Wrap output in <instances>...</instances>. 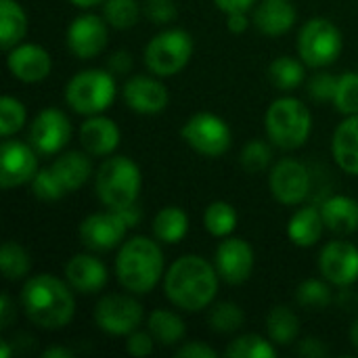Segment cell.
I'll list each match as a JSON object with an SVG mask.
<instances>
[{
  "label": "cell",
  "mask_w": 358,
  "mask_h": 358,
  "mask_svg": "<svg viewBox=\"0 0 358 358\" xmlns=\"http://www.w3.org/2000/svg\"><path fill=\"white\" fill-rule=\"evenodd\" d=\"M218 271L206 258L187 254L174 260L164 275L166 298L185 313L208 308L218 294Z\"/></svg>",
  "instance_id": "cell-1"
},
{
  "label": "cell",
  "mask_w": 358,
  "mask_h": 358,
  "mask_svg": "<svg viewBox=\"0 0 358 358\" xmlns=\"http://www.w3.org/2000/svg\"><path fill=\"white\" fill-rule=\"evenodd\" d=\"M71 285L52 277L36 275L29 277L21 289V306L25 317L40 329H63L76 315V300Z\"/></svg>",
  "instance_id": "cell-2"
},
{
  "label": "cell",
  "mask_w": 358,
  "mask_h": 358,
  "mask_svg": "<svg viewBox=\"0 0 358 358\" xmlns=\"http://www.w3.org/2000/svg\"><path fill=\"white\" fill-rule=\"evenodd\" d=\"M115 275L126 292L134 296L149 294L166 275L159 245L143 235L126 239L115 258Z\"/></svg>",
  "instance_id": "cell-3"
},
{
  "label": "cell",
  "mask_w": 358,
  "mask_h": 358,
  "mask_svg": "<svg viewBox=\"0 0 358 358\" xmlns=\"http://www.w3.org/2000/svg\"><path fill=\"white\" fill-rule=\"evenodd\" d=\"M264 128L273 145L285 151H294L306 145L313 132V115L300 99L281 96L266 109Z\"/></svg>",
  "instance_id": "cell-4"
},
{
  "label": "cell",
  "mask_w": 358,
  "mask_h": 358,
  "mask_svg": "<svg viewBox=\"0 0 358 358\" xmlns=\"http://www.w3.org/2000/svg\"><path fill=\"white\" fill-rule=\"evenodd\" d=\"M143 187L141 168L126 155L107 157L94 176L96 197L109 210H124L136 203Z\"/></svg>",
  "instance_id": "cell-5"
},
{
  "label": "cell",
  "mask_w": 358,
  "mask_h": 358,
  "mask_svg": "<svg viewBox=\"0 0 358 358\" xmlns=\"http://www.w3.org/2000/svg\"><path fill=\"white\" fill-rule=\"evenodd\" d=\"M117 86L111 71L84 69L78 71L65 86L67 105L80 115H99L115 101Z\"/></svg>",
  "instance_id": "cell-6"
},
{
  "label": "cell",
  "mask_w": 358,
  "mask_h": 358,
  "mask_svg": "<svg viewBox=\"0 0 358 358\" xmlns=\"http://www.w3.org/2000/svg\"><path fill=\"white\" fill-rule=\"evenodd\" d=\"M145 65L157 78L176 76L193 57V38L180 27H170L153 36L145 46Z\"/></svg>",
  "instance_id": "cell-7"
},
{
  "label": "cell",
  "mask_w": 358,
  "mask_h": 358,
  "mask_svg": "<svg viewBox=\"0 0 358 358\" xmlns=\"http://www.w3.org/2000/svg\"><path fill=\"white\" fill-rule=\"evenodd\" d=\"M342 46L344 40L340 27L325 17L308 19L298 34V57L313 69L336 63L342 55Z\"/></svg>",
  "instance_id": "cell-8"
},
{
  "label": "cell",
  "mask_w": 358,
  "mask_h": 358,
  "mask_svg": "<svg viewBox=\"0 0 358 358\" xmlns=\"http://www.w3.org/2000/svg\"><path fill=\"white\" fill-rule=\"evenodd\" d=\"M182 141L206 157H220L231 149L233 132L229 124L218 117L216 113L201 111L187 120V124L180 128Z\"/></svg>",
  "instance_id": "cell-9"
},
{
  "label": "cell",
  "mask_w": 358,
  "mask_h": 358,
  "mask_svg": "<svg viewBox=\"0 0 358 358\" xmlns=\"http://www.w3.org/2000/svg\"><path fill=\"white\" fill-rule=\"evenodd\" d=\"M94 323L109 336H130L143 323V306L134 294H107L94 306Z\"/></svg>",
  "instance_id": "cell-10"
},
{
  "label": "cell",
  "mask_w": 358,
  "mask_h": 358,
  "mask_svg": "<svg viewBox=\"0 0 358 358\" xmlns=\"http://www.w3.org/2000/svg\"><path fill=\"white\" fill-rule=\"evenodd\" d=\"M71 138V122L69 117L55 107L42 109L27 130L29 145L40 155H57L61 153Z\"/></svg>",
  "instance_id": "cell-11"
},
{
  "label": "cell",
  "mask_w": 358,
  "mask_h": 358,
  "mask_svg": "<svg viewBox=\"0 0 358 358\" xmlns=\"http://www.w3.org/2000/svg\"><path fill=\"white\" fill-rule=\"evenodd\" d=\"M128 229L130 227L126 224L124 216L117 210H109L84 218L78 229V235L84 248L92 252H109L124 243Z\"/></svg>",
  "instance_id": "cell-12"
},
{
  "label": "cell",
  "mask_w": 358,
  "mask_h": 358,
  "mask_svg": "<svg viewBox=\"0 0 358 358\" xmlns=\"http://www.w3.org/2000/svg\"><path fill=\"white\" fill-rule=\"evenodd\" d=\"M36 149L27 143L13 141L10 136L2 141L0 147V185L2 189L21 187L31 182L38 174V157Z\"/></svg>",
  "instance_id": "cell-13"
},
{
  "label": "cell",
  "mask_w": 358,
  "mask_h": 358,
  "mask_svg": "<svg viewBox=\"0 0 358 358\" xmlns=\"http://www.w3.org/2000/svg\"><path fill=\"white\" fill-rule=\"evenodd\" d=\"M107 25L109 23L105 21V17L101 19L92 13L76 17L65 34V44L71 55H76L78 59H94L96 55H101L109 40Z\"/></svg>",
  "instance_id": "cell-14"
},
{
  "label": "cell",
  "mask_w": 358,
  "mask_h": 358,
  "mask_svg": "<svg viewBox=\"0 0 358 358\" xmlns=\"http://www.w3.org/2000/svg\"><path fill=\"white\" fill-rule=\"evenodd\" d=\"M271 191L283 206H298L310 193V172L298 159H281L271 170Z\"/></svg>",
  "instance_id": "cell-15"
},
{
  "label": "cell",
  "mask_w": 358,
  "mask_h": 358,
  "mask_svg": "<svg viewBox=\"0 0 358 358\" xmlns=\"http://www.w3.org/2000/svg\"><path fill=\"white\" fill-rule=\"evenodd\" d=\"M214 266L229 285H241L252 277L254 271V250L245 239L224 237L214 254Z\"/></svg>",
  "instance_id": "cell-16"
},
{
  "label": "cell",
  "mask_w": 358,
  "mask_h": 358,
  "mask_svg": "<svg viewBox=\"0 0 358 358\" xmlns=\"http://www.w3.org/2000/svg\"><path fill=\"white\" fill-rule=\"evenodd\" d=\"M319 268L325 281L348 287L358 281V248L348 241H329L319 256Z\"/></svg>",
  "instance_id": "cell-17"
},
{
  "label": "cell",
  "mask_w": 358,
  "mask_h": 358,
  "mask_svg": "<svg viewBox=\"0 0 358 358\" xmlns=\"http://www.w3.org/2000/svg\"><path fill=\"white\" fill-rule=\"evenodd\" d=\"M122 96H124L126 105L141 115L162 113L170 103L168 88L151 76L128 78V82L122 88Z\"/></svg>",
  "instance_id": "cell-18"
},
{
  "label": "cell",
  "mask_w": 358,
  "mask_h": 358,
  "mask_svg": "<svg viewBox=\"0 0 358 358\" xmlns=\"http://www.w3.org/2000/svg\"><path fill=\"white\" fill-rule=\"evenodd\" d=\"M6 67L13 73V78L25 84H34L48 78L52 69V59L38 44H17L15 48L8 50Z\"/></svg>",
  "instance_id": "cell-19"
},
{
  "label": "cell",
  "mask_w": 358,
  "mask_h": 358,
  "mask_svg": "<svg viewBox=\"0 0 358 358\" xmlns=\"http://www.w3.org/2000/svg\"><path fill=\"white\" fill-rule=\"evenodd\" d=\"M120 128L113 120L105 115H88V120L80 128V143L88 155L105 157L111 155L120 147Z\"/></svg>",
  "instance_id": "cell-20"
},
{
  "label": "cell",
  "mask_w": 358,
  "mask_h": 358,
  "mask_svg": "<svg viewBox=\"0 0 358 358\" xmlns=\"http://www.w3.org/2000/svg\"><path fill=\"white\" fill-rule=\"evenodd\" d=\"M67 283L80 294H96L107 283V266L90 254H76L65 264Z\"/></svg>",
  "instance_id": "cell-21"
},
{
  "label": "cell",
  "mask_w": 358,
  "mask_h": 358,
  "mask_svg": "<svg viewBox=\"0 0 358 358\" xmlns=\"http://www.w3.org/2000/svg\"><path fill=\"white\" fill-rule=\"evenodd\" d=\"M296 8L289 0H262L254 10V25L264 36H283L296 23Z\"/></svg>",
  "instance_id": "cell-22"
},
{
  "label": "cell",
  "mask_w": 358,
  "mask_h": 358,
  "mask_svg": "<svg viewBox=\"0 0 358 358\" xmlns=\"http://www.w3.org/2000/svg\"><path fill=\"white\" fill-rule=\"evenodd\" d=\"M331 153L344 172L358 176V113L346 115V120L336 128L331 138Z\"/></svg>",
  "instance_id": "cell-23"
},
{
  "label": "cell",
  "mask_w": 358,
  "mask_h": 358,
  "mask_svg": "<svg viewBox=\"0 0 358 358\" xmlns=\"http://www.w3.org/2000/svg\"><path fill=\"white\" fill-rule=\"evenodd\" d=\"M325 229L336 235H350L358 231V201L348 195H334L321 206Z\"/></svg>",
  "instance_id": "cell-24"
},
{
  "label": "cell",
  "mask_w": 358,
  "mask_h": 358,
  "mask_svg": "<svg viewBox=\"0 0 358 358\" xmlns=\"http://www.w3.org/2000/svg\"><path fill=\"white\" fill-rule=\"evenodd\" d=\"M323 229H325V220H323L321 208L317 210L315 206H306V208H300L289 218L287 237L298 248H313L319 243Z\"/></svg>",
  "instance_id": "cell-25"
},
{
  "label": "cell",
  "mask_w": 358,
  "mask_h": 358,
  "mask_svg": "<svg viewBox=\"0 0 358 358\" xmlns=\"http://www.w3.org/2000/svg\"><path fill=\"white\" fill-rule=\"evenodd\" d=\"M50 170L59 178L61 187L67 193H73V191H78L90 178L92 164L86 157V153H82V151H67V153H61L52 162Z\"/></svg>",
  "instance_id": "cell-26"
},
{
  "label": "cell",
  "mask_w": 358,
  "mask_h": 358,
  "mask_svg": "<svg viewBox=\"0 0 358 358\" xmlns=\"http://www.w3.org/2000/svg\"><path fill=\"white\" fill-rule=\"evenodd\" d=\"M27 34V15L17 0H0V48L10 50Z\"/></svg>",
  "instance_id": "cell-27"
},
{
  "label": "cell",
  "mask_w": 358,
  "mask_h": 358,
  "mask_svg": "<svg viewBox=\"0 0 358 358\" xmlns=\"http://www.w3.org/2000/svg\"><path fill=\"white\" fill-rule=\"evenodd\" d=\"M187 233H189V216L185 214V210H180L176 206H168L155 214L153 235L162 243L176 245L187 237Z\"/></svg>",
  "instance_id": "cell-28"
},
{
  "label": "cell",
  "mask_w": 358,
  "mask_h": 358,
  "mask_svg": "<svg viewBox=\"0 0 358 358\" xmlns=\"http://www.w3.org/2000/svg\"><path fill=\"white\" fill-rule=\"evenodd\" d=\"M147 329L151 331V336L155 338L157 344L162 346H174V344H180L185 334H187V327H185V321L172 313V310H153L147 319Z\"/></svg>",
  "instance_id": "cell-29"
},
{
  "label": "cell",
  "mask_w": 358,
  "mask_h": 358,
  "mask_svg": "<svg viewBox=\"0 0 358 358\" xmlns=\"http://www.w3.org/2000/svg\"><path fill=\"white\" fill-rule=\"evenodd\" d=\"M266 331H268V338L279 346L294 344L300 336V319L292 308L275 306L266 315Z\"/></svg>",
  "instance_id": "cell-30"
},
{
  "label": "cell",
  "mask_w": 358,
  "mask_h": 358,
  "mask_svg": "<svg viewBox=\"0 0 358 358\" xmlns=\"http://www.w3.org/2000/svg\"><path fill=\"white\" fill-rule=\"evenodd\" d=\"M268 78L279 90H296L304 82V61L294 57H277L268 67Z\"/></svg>",
  "instance_id": "cell-31"
},
{
  "label": "cell",
  "mask_w": 358,
  "mask_h": 358,
  "mask_svg": "<svg viewBox=\"0 0 358 358\" xmlns=\"http://www.w3.org/2000/svg\"><path fill=\"white\" fill-rule=\"evenodd\" d=\"M203 224L214 237H231L237 227V212L229 201H212L206 208Z\"/></svg>",
  "instance_id": "cell-32"
},
{
  "label": "cell",
  "mask_w": 358,
  "mask_h": 358,
  "mask_svg": "<svg viewBox=\"0 0 358 358\" xmlns=\"http://www.w3.org/2000/svg\"><path fill=\"white\" fill-rule=\"evenodd\" d=\"M224 355L229 358H277V348L262 336L256 334H245L235 338Z\"/></svg>",
  "instance_id": "cell-33"
},
{
  "label": "cell",
  "mask_w": 358,
  "mask_h": 358,
  "mask_svg": "<svg viewBox=\"0 0 358 358\" xmlns=\"http://www.w3.org/2000/svg\"><path fill=\"white\" fill-rule=\"evenodd\" d=\"M0 268L8 281L23 279L31 271V260H29L27 250L19 245L17 241H6L0 248Z\"/></svg>",
  "instance_id": "cell-34"
},
{
  "label": "cell",
  "mask_w": 358,
  "mask_h": 358,
  "mask_svg": "<svg viewBox=\"0 0 358 358\" xmlns=\"http://www.w3.org/2000/svg\"><path fill=\"white\" fill-rule=\"evenodd\" d=\"M143 4L138 0H105L103 17L113 29H130L138 23Z\"/></svg>",
  "instance_id": "cell-35"
},
{
  "label": "cell",
  "mask_w": 358,
  "mask_h": 358,
  "mask_svg": "<svg viewBox=\"0 0 358 358\" xmlns=\"http://www.w3.org/2000/svg\"><path fill=\"white\" fill-rule=\"evenodd\" d=\"M329 283V281H327ZM319 279H306L296 289V302L310 310H321L331 302V287Z\"/></svg>",
  "instance_id": "cell-36"
},
{
  "label": "cell",
  "mask_w": 358,
  "mask_h": 358,
  "mask_svg": "<svg viewBox=\"0 0 358 358\" xmlns=\"http://www.w3.org/2000/svg\"><path fill=\"white\" fill-rule=\"evenodd\" d=\"M210 327L212 331H218V334H233L237 329L243 327L245 323V315L243 310L233 304V302H220L212 308L210 313Z\"/></svg>",
  "instance_id": "cell-37"
},
{
  "label": "cell",
  "mask_w": 358,
  "mask_h": 358,
  "mask_svg": "<svg viewBox=\"0 0 358 358\" xmlns=\"http://www.w3.org/2000/svg\"><path fill=\"white\" fill-rule=\"evenodd\" d=\"M334 105L344 115L358 113V71H346L338 78V90Z\"/></svg>",
  "instance_id": "cell-38"
},
{
  "label": "cell",
  "mask_w": 358,
  "mask_h": 358,
  "mask_svg": "<svg viewBox=\"0 0 358 358\" xmlns=\"http://www.w3.org/2000/svg\"><path fill=\"white\" fill-rule=\"evenodd\" d=\"M27 120V111H25V105L15 99V96H2L0 101V134L4 138L13 136L15 132H19L23 128Z\"/></svg>",
  "instance_id": "cell-39"
},
{
  "label": "cell",
  "mask_w": 358,
  "mask_h": 358,
  "mask_svg": "<svg viewBox=\"0 0 358 358\" xmlns=\"http://www.w3.org/2000/svg\"><path fill=\"white\" fill-rule=\"evenodd\" d=\"M241 166L245 172L250 174H258V172H264L273 159V149L268 147V143L260 141V138H254L250 143H245V147L241 149Z\"/></svg>",
  "instance_id": "cell-40"
},
{
  "label": "cell",
  "mask_w": 358,
  "mask_h": 358,
  "mask_svg": "<svg viewBox=\"0 0 358 358\" xmlns=\"http://www.w3.org/2000/svg\"><path fill=\"white\" fill-rule=\"evenodd\" d=\"M31 191L42 201H59L61 197L67 195V191L61 187L59 178L55 176V172L50 168L38 170V174L31 180Z\"/></svg>",
  "instance_id": "cell-41"
},
{
  "label": "cell",
  "mask_w": 358,
  "mask_h": 358,
  "mask_svg": "<svg viewBox=\"0 0 358 358\" xmlns=\"http://www.w3.org/2000/svg\"><path fill=\"white\" fill-rule=\"evenodd\" d=\"M143 13L155 25H166V23H172L176 19L178 8H176L174 0H145Z\"/></svg>",
  "instance_id": "cell-42"
},
{
  "label": "cell",
  "mask_w": 358,
  "mask_h": 358,
  "mask_svg": "<svg viewBox=\"0 0 358 358\" xmlns=\"http://www.w3.org/2000/svg\"><path fill=\"white\" fill-rule=\"evenodd\" d=\"M336 90H338V78L327 73V71L315 73L308 80V94L315 101H321V103L334 101L336 99Z\"/></svg>",
  "instance_id": "cell-43"
},
{
  "label": "cell",
  "mask_w": 358,
  "mask_h": 358,
  "mask_svg": "<svg viewBox=\"0 0 358 358\" xmlns=\"http://www.w3.org/2000/svg\"><path fill=\"white\" fill-rule=\"evenodd\" d=\"M155 348V338L151 331H132L126 336V352L130 357H149Z\"/></svg>",
  "instance_id": "cell-44"
},
{
  "label": "cell",
  "mask_w": 358,
  "mask_h": 358,
  "mask_svg": "<svg viewBox=\"0 0 358 358\" xmlns=\"http://www.w3.org/2000/svg\"><path fill=\"white\" fill-rule=\"evenodd\" d=\"M176 357L178 358H214L216 357V350L210 348L208 344H201V342H189L185 346H180L176 350Z\"/></svg>",
  "instance_id": "cell-45"
},
{
  "label": "cell",
  "mask_w": 358,
  "mask_h": 358,
  "mask_svg": "<svg viewBox=\"0 0 358 358\" xmlns=\"http://www.w3.org/2000/svg\"><path fill=\"white\" fill-rule=\"evenodd\" d=\"M107 67L113 76H124L132 69V55L128 50H117L109 57Z\"/></svg>",
  "instance_id": "cell-46"
},
{
  "label": "cell",
  "mask_w": 358,
  "mask_h": 358,
  "mask_svg": "<svg viewBox=\"0 0 358 358\" xmlns=\"http://www.w3.org/2000/svg\"><path fill=\"white\" fill-rule=\"evenodd\" d=\"M298 355L306 358H325L329 355V350L325 348V344L317 338H306L302 340V344L298 346Z\"/></svg>",
  "instance_id": "cell-47"
},
{
  "label": "cell",
  "mask_w": 358,
  "mask_h": 358,
  "mask_svg": "<svg viewBox=\"0 0 358 358\" xmlns=\"http://www.w3.org/2000/svg\"><path fill=\"white\" fill-rule=\"evenodd\" d=\"M256 0H214V4L222 10V13H248L254 6Z\"/></svg>",
  "instance_id": "cell-48"
},
{
  "label": "cell",
  "mask_w": 358,
  "mask_h": 358,
  "mask_svg": "<svg viewBox=\"0 0 358 358\" xmlns=\"http://www.w3.org/2000/svg\"><path fill=\"white\" fill-rule=\"evenodd\" d=\"M227 27L233 34H243L250 27V19L248 13H229L227 15Z\"/></svg>",
  "instance_id": "cell-49"
},
{
  "label": "cell",
  "mask_w": 358,
  "mask_h": 358,
  "mask_svg": "<svg viewBox=\"0 0 358 358\" xmlns=\"http://www.w3.org/2000/svg\"><path fill=\"white\" fill-rule=\"evenodd\" d=\"M13 319H15V308H13L10 296L8 294H2L0 296V327L2 329L10 327Z\"/></svg>",
  "instance_id": "cell-50"
},
{
  "label": "cell",
  "mask_w": 358,
  "mask_h": 358,
  "mask_svg": "<svg viewBox=\"0 0 358 358\" xmlns=\"http://www.w3.org/2000/svg\"><path fill=\"white\" fill-rule=\"evenodd\" d=\"M73 352L67 350V348H46L42 352V358H71Z\"/></svg>",
  "instance_id": "cell-51"
},
{
  "label": "cell",
  "mask_w": 358,
  "mask_h": 358,
  "mask_svg": "<svg viewBox=\"0 0 358 358\" xmlns=\"http://www.w3.org/2000/svg\"><path fill=\"white\" fill-rule=\"evenodd\" d=\"M69 2H73L80 8H92V6H96V4H101L105 0H69Z\"/></svg>",
  "instance_id": "cell-52"
},
{
  "label": "cell",
  "mask_w": 358,
  "mask_h": 358,
  "mask_svg": "<svg viewBox=\"0 0 358 358\" xmlns=\"http://www.w3.org/2000/svg\"><path fill=\"white\" fill-rule=\"evenodd\" d=\"M350 342H352V346L358 350V319L352 323V327H350Z\"/></svg>",
  "instance_id": "cell-53"
},
{
  "label": "cell",
  "mask_w": 358,
  "mask_h": 358,
  "mask_svg": "<svg viewBox=\"0 0 358 358\" xmlns=\"http://www.w3.org/2000/svg\"><path fill=\"white\" fill-rule=\"evenodd\" d=\"M0 358H10V348H8V342L6 340L0 342Z\"/></svg>",
  "instance_id": "cell-54"
}]
</instances>
